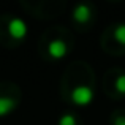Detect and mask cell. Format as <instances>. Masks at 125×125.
<instances>
[{
	"label": "cell",
	"instance_id": "1",
	"mask_svg": "<svg viewBox=\"0 0 125 125\" xmlns=\"http://www.w3.org/2000/svg\"><path fill=\"white\" fill-rule=\"evenodd\" d=\"M70 97H71V101L74 104H78V106H87L94 100V90L85 84H79L71 90Z\"/></svg>",
	"mask_w": 125,
	"mask_h": 125
},
{
	"label": "cell",
	"instance_id": "2",
	"mask_svg": "<svg viewBox=\"0 0 125 125\" xmlns=\"http://www.w3.org/2000/svg\"><path fill=\"white\" fill-rule=\"evenodd\" d=\"M8 33L14 40H22L27 35V24L22 18H13L8 22Z\"/></svg>",
	"mask_w": 125,
	"mask_h": 125
},
{
	"label": "cell",
	"instance_id": "3",
	"mask_svg": "<svg viewBox=\"0 0 125 125\" xmlns=\"http://www.w3.org/2000/svg\"><path fill=\"white\" fill-rule=\"evenodd\" d=\"M48 52L52 59H62L67 55L68 52V46L63 40H52L48 44Z\"/></svg>",
	"mask_w": 125,
	"mask_h": 125
},
{
	"label": "cell",
	"instance_id": "4",
	"mask_svg": "<svg viewBox=\"0 0 125 125\" xmlns=\"http://www.w3.org/2000/svg\"><path fill=\"white\" fill-rule=\"evenodd\" d=\"M73 19L76 22H87L89 19H90V8H89V5H85V3H79V5H76L73 8Z\"/></svg>",
	"mask_w": 125,
	"mask_h": 125
},
{
	"label": "cell",
	"instance_id": "5",
	"mask_svg": "<svg viewBox=\"0 0 125 125\" xmlns=\"http://www.w3.org/2000/svg\"><path fill=\"white\" fill-rule=\"evenodd\" d=\"M16 108V101L10 97H0V117L10 114Z\"/></svg>",
	"mask_w": 125,
	"mask_h": 125
},
{
	"label": "cell",
	"instance_id": "6",
	"mask_svg": "<svg viewBox=\"0 0 125 125\" xmlns=\"http://www.w3.org/2000/svg\"><path fill=\"white\" fill-rule=\"evenodd\" d=\"M114 38L119 44H125V24H119L114 29Z\"/></svg>",
	"mask_w": 125,
	"mask_h": 125
},
{
	"label": "cell",
	"instance_id": "7",
	"mask_svg": "<svg viewBox=\"0 0 125 125\" xmlns=\"http://www.w3.org/2000/svg\"><path fill=\"white\" fill-rule=\"evenodd\" d=\"M59 125H76V117L73 114H63L59 119Z\"/></svg>",
	"mask_w": 125,
	"mask_h": 125
},
{
	"label": "cell",
	"instance_id": "8",
	"mask_svg": "<svg viewBox=\"0 0 125 125\" xmlns=\"http://www.w3.org/2000/svg\"><path fill=\"white\" fill-rule=\"evenodd\" d=\"M114 85H116V90L119 92V94H125V74H120L116 79Z\"/></svg>",
	"mask_w": 125,
	"mask_h": 125
},
{
	"label": "cell",
	"instance_id": "9",
	"mask_svg": "<svg viewBox=\"0 0 125 125\" xmlns=\"http://www.w3.org/2000/svg\"><path fill=\"white\" fill-rule=\"evenodd\" d=\"M114 125H125V117H124V116L117 117V119L114 120Z\"/></svg>",
	"mask_w": 125,
	"mask_h": 125
}]
</instances>
